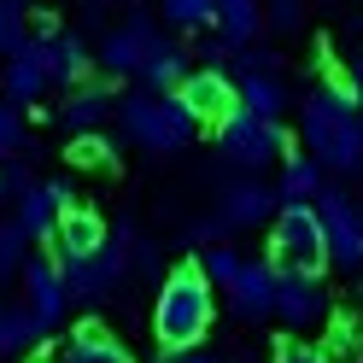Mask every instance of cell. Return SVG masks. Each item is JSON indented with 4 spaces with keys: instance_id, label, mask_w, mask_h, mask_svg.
Instances as JSON below:
<instances>
[{
    "instance_id": "cell-6",
    "label": "cell",
    "mask_w": 363,
    "mask_h": 363,
    "mask_svg": "<svg viewBox=\"0 0 363 363\" xmlns=\"http://www.w3.org/2000/svg\"><path fill=\"white\" fill-rule=\"evenodd\" d=\"M316 223H323V240H328V264H346L357 269L363 264V223H357V199L346 188H334V182H323V194L311 199Z\"/></svg>"
},
{
    "instance_id": "cell-21",
    "label": "cell",
    "mask_w": 363,
    "mask_h": 363,
    "mask_svg": "<svg viewBox=\"0 0 363 363\" xmlns=\"http://www.w3.org/2000/svg\"><path fill=\"white\" fill-rule=\"evenodd\" d=\"M235 100H240L246 111H258V118H276V111L287 106L276 71H240V77H235Z\"/></svg>"
},
{
    "instance_id": "cell-19",
    "label": "cell",
    "mask_w": 363,
    "mask_h": 363,
    "mask_svg": "<svg viewBox=\"0 0 363 363\" xmlns=\"http://www.w3.org/2000/svg\"><path fill=\"white\" fill-rule=\"evenodd\" d=\"M59 363H135V357H129L100 323H77L71 340H65V352H59Z\"/></svg>"
},
{
    "instance_id": "cell-33",
    "label": "cell",
    "mask_w": 363,
    "mask_h": 363,
    "mask_svg": "<svg viewBox=\"0 0 363 363\" xmlns=\"http://www.w3.org/2000/svg\"><path fill=\"white\" fill-rule=\"evenodd\" d=\"M164 363H211V357H199V346H188V352H164Z\"/></svg>"
},
{
    "instance_id": "cell-15",
    "label": "cell",
    "mask_w": 363,
    "mask_h": 363,
    "mask_svg": "<svg viewBox=\"0 0 363 363\" xmlns=\"http://www.w3.org/2000/svg\"><path fill=\"white\" fill-rule=\"evenodd\" d=\"M152 41H158L152 18H129L123 30H111V35H106V48H100V65H106L111 77H135V71H141V59L152 53Z\"/></svg>"
},
{
    "instance_id": "cell-8",
    "label": "cell",
    "mask_w": 363,
    "mask_h": 363,
    "mask_svg": "<svg viewBox=\"0 0 363 363\" xmlns=\"http://www.w3.org/2000/svg\"><path fill=\"white\" fill-rule=\"evenodd\" d=\"M53 264H59L71 299H106V293L123 281V246H111V240L100 252H88V258H53Z\"/></svg>"
},
{
    "instance_id": "cell-7",
    "label": "cell",
    "mask_w": 363,
    "mask_h": 363,
    "mask_svg": "<svg viewBox=\"0 0 363 363\" xmlns=\"http://www.w3.org/2000/svg\"><path fill=\"white\" fill-rule=\"evenodd\" d=\"M269 316H281L293 334H305L334 316V293L323 287V276H276V311Z\"/></svg>"
},
{
    "instance_id": "cell-2",
    "label": "cell",
    "mask_w": 363,
    "mask_h": 363,
    "mask_svg": "<svg viewBox=\"0 0 363 363\" xmlns=\"http://www.w3.org/2000/svg\"><path fill=\"white\" fill-rule=\"evenodd\" d=\"M211 316H217V299H211V281L199 276V264H176L164 287H158V305H152V334L164 352H188L211 334Z\"/></svg>"
},
{
    "instance_id": "cell-24",
    "label": "cell",
    "mask_w": 363,
    "mask_h": 363,
    "mask_svg": "<svg viewBox=\"0 0 363 363\" xmlns=\"http://www.w3.org/2000/svg\"><path fill=\"white\" fill-rule=\"evenodd\" d=\"M164 24H176V30H211L217 24V0H164Z\"/></svg>"
},
{
    "instance_id": "cell-5",
    "label": "cell",
    "mask_w": 363,
    "mask_h": 363,
    "mask_svg": "<svg viewBox=\"0 0 363 363\" xmlns=\"http://www.w3.org/2000/svg\"><path fill=\"white\" fill-rule=\"evenodd\" d=\"M118 111H123V129H129L147 152H176V147H188L194 129H199L188 111H182L176 94H129Z\"/></svg>"
},
{
    "instance_id": "cell-18",
    "label": "cell",
    "mask_w": 363,
    "mask_h": 363,
    "mask_svg": "<svg viewBox=\"0 0 363 363\" xmlns=\"http://www.w3.org/2000/svg\"><path fill=\"white\" fill-rule=\"evenodd\" d=\"M328 170L316 164L311 152H287L281 158V182H276V206H311L316 194H323Z\"/></svg>"
},
{
    "instance_id": "cell-12",
    "label": "cell",
    "mask_w": 363,
    "mask_h": 363,
    "mask_svg": "<svg viewBox=\"0 0 363 363\" xmlns=\"http://www.w3.org/2000/svg\"><path fill=\"white\" fill-rule=\"evenodd\" d=\"M229 299H235V316H246V323H264L276 311V269H269V258H240Z\"/></svg>"
},
{
    "instance_id": "cell-4",
    "label": "cell",
    "mask_w": 363,
    "mask_h": 363,
    "mask_svg": "<svg viewBox=\"0 0 363 363\" xmlns=\"http://www.w3.org/2000/svg\"><path fill=\"white\" fill-rule=\"evenodd\" d=\"M217 147H223V158H229V164H240V170L281 164V158L293 152L281 118H258V111H246V106H235L229 118L217 123Z\"/></svg>"
},
{
    "instance_id": "cell-30",
    "label": "cell",
    "mask_w": 363,
    "mask_h": 363,
    "mask_svg": "<svg viewBox=\"0 0 363 363\" xmlns=\"http://www.w3.org/2000/svg\"><path fill=\"white\" fill-rule=\"evenodd\" d=\"M269 363H328V352H323V340H305V334H287L281 346H276V357Z\"/></svg>"
},
{
    "instance_id": "cell-32",
    "label": "cell",
    "mask_w": 363,
    "mask_h": 363,
    "mask_svg": "<svg viewBox=\"0 0 363 363\" xmlns=\"http://www.w3.org/2000/svg\"><path fill=\"white\" fill-rule=\"evenodd\" d=\"M269 24L276 30H299V0H269Z\"/></svg>"
},
{
    "instance_id": "cell-35",
    "label": "cell",
    "mask_w": 363,
    "mask_h": 363,
    "mask_svg": "<svg viewBox=\"0 0 363 363\" xmlns=\"http://www.w3.org/2000/svg\"><path fill=\"white\" fill-rule=\"evenodd\" d=\"M357 223H363V199H357Z\"/></svg>"
},
{
    "instance_id": "cell-27",
    "label": "cell",
    "mask_w": 363,
    "mask_h": 363,
    "mask_svg": "<svg viewBox=\"0 0 363 363\" xmlns=\"http://www.w3.org/2000/svg\"><path fill=\"white\" fill-rule=\"evenodd\" d=\"M357 346H363L357 316H328V340H323V352H328V357H334V352H340V357H352Z\"/></svg>"
},
{
    "instance_id": "cell-34",
    "label": "cell",
    "mask_w": 363,
    "mask_h": 363,
    "mask_svg": "<svg viewBox=\"0 0 363 363\" xmlns=\"http://www.w3.org/2000/svg\"><path fill=\"white\" fill-rule=\"evenodd\" d=\"M346 82H352V94H357V111H363V65H352V77H346Z\"/></svg>"
},
{
    "instance_id": "cell-26",
    "label": "cell",
    "mask_w": 363,
    "mask_h": 363,
    "mask_svg": "<svg viewBox=\"0 0 363 363\" xmlns=\"http://www.w3.org/2000/svg\"><path fill=\"white\" fill-rule=\"evenodd\" d=\"M30 41L24 30V0H0V53H18Z\"/></svg>"
},
{
    "instance_id": "cell-10",
    "label": "cell",
    "mask_w": 363,
    "mask_h": 363,
    "mask_svg": "<svg viewBox=\"0 0 363 363\" xmlns=\"http://www.w3.org/2000/svg\"><path fill=\"white\" fill-rule=\"evenodd\" d=\"M18 276H24V311H30V323L48 334L59 316H65V299H71V293H65L59 264H53V258H24Z\"/></svg>"
},
{
    "instance_id": "cell-16",
    "label": "cell",
    "mask_w": 363,
    "mask_h": 363,
    "mask_svg": "<svg viewBox=\"0 0 363 363\" xmlns=\"http://www.w3.org/2000/svg\"><path fill=\"white\" fill-rule=\"evenodd\" d=\"M269 217H276V188L269 182H235L217 211L223 229H252V223H269Z\"/></svg>"
},
{
    "instance_id": "cell-17",
    "label": "cell",
    "mask_w": 363,
    "mask_h": 363,
    "mask_svg": "<svg viewBox=\"0 0 363 363\" xmlns=\"http://www.w3.org/2000/svg\"><path fill=\"white\" fill-rule=\"evenodd\" d=\"M106 118H111V88H100V82H77L59 106V123L71 135H100Z\"/></svg>"
},
{
    "instance_id": "cell-1",
    "label": "cell",
    "mask_w": 363,
    "mask_h": 363,
    "mask_svg": "<svg viewBox=\"0 0 363 363\" xmlns=\"http://www.w3.org/2000/svg\"><path fill=\"white\" fill-rule=\"evenodd\" d=\"M328 82H316L305 94V152L334 176H357L363 170V129H357V94L340 65H323Z\"/></svg>"
},
{
    "instance_id": "cell-25",
    "label": "cell",
    "mask_w": 363,
    "mask_h": 363,
    "mask_svg": "<svg viewBox=\"0 0 363 363\" xmlns=\"http://www.w3.org/2000/svg\"><path fill=\"white\" fill-rule=\"evenodd\" d=\"M194 264H199V276H206L211 287H229L235 269H240V252H235V246H211V252H199Z\"/></svg>"
},
{
    "instance_id": "cell-20",
    "label": "cell",
    "mask_w": 363,
    "mask_h": 363,
    "mask_svg": "<svg viewBox=\"0 0 363 363\" xmlns=\"http://www.w3.org/2000/svg\"><path fill=\"white\" fill-rule=\"evenodd\" d=\"M135 77L147 82V94H176V82L188 77V59H182V48H170V41L158 35L152 53L141 59V71H135Z\"/></svg>"
},
{
    "instance_id": "cell-31",
    "label": "cell",
    "mask_w": 363,
    "mask_h": 363,
    "mask_svg": "<svg viewBox=\"0 0 363 363\" xmlns=\"http://www.w3.org/2000/svg\"><path fill=\"white\" fill-rule=\"evenodd\" d=\"M24 147V118H18V106L12 100H0V164Z\"/></svg>"
},
{
    "instance_id": "cell-23",
    "label": "cell",
    "mask_w": 363,
    "mask_h": 363,
    "mask_svg": "<svg viewBox=\"0 0 363 363\" xmlns=\"http://www.w3.org/2000/svg\"><path fill=\"white\" fill-rule=\"evenodd\" d=\"M48 71H53V82L77 88L88 77V48H82L77 35H48Z\"/></svg>"
},
{
    "instance_id": "cell-37",
    "label": "cell",
    "mask_w": 363,
    "mask_h": 363,
    "mask_svg": "<svg viewBox=\"0 0 363 363\" xmlns=\"http://www.w3.org/2000/svg\"><path fill=\"white\" fill-rule=\"evenodd\" d=\"M357 129H363V118H357Z\"/></svg>"
},
{
    "instance_id": "cell-13",
    "label": "cell",
    "mask_w": 363,
    "mask_h": 363,
    "mask_svg": "<svg viewBox=\"0 0 363 363\" xmlns=\"http://www.w3.org/2000/svg\"><path fill=\"white\" fill-rule=\"evenodd\" d=\"M65 206H71V188H65V182H30V188L18 194V229L30 240H53V223H59Z\"/></svg>"
},
{
    "instance_id": "cell-28",
    "label": "cell",
    "mask_w": 363,
    "mask_h": 363,
    "mask_svg": "<svg viewBox=\"0 0 363 363\" xmlns=\"http://www.w3.org/2000/svg\"><path fill=\"white\" fill-rule=\"evenodd\" d=\"M65 158H71L77 170H100V164H111V147L100 141V135H71V152Z\"/></svg>"
},
{
    "instance_id": "cell-9",
    "label": "cell",
    "mask_w": 363,
    "mask_h": 363,
    "mask_svg": "<svg viewBox=\"0 0 363 363\" xmlns=\"http://www.w3.org/2000/svg\"><path fill=\"white\" fill-rule=\"evenodd\" d=\"M176 100H182V111H188L194 123H211V129L240 106V100H235V77L211 71V65H206V71H188V77H182V82H176Z\"/></svg>"
},
{
    "instance_id": "cell-3",
    "label": "cell",
    "mask_w": 363,
    "mask_h": 363,
    "mask_svg": "<svg viewBox=\"0 0 363 363\" xmlns=\"http://www.w3.org/2000/svg\"><path fill=\"white\" fill-rule=\"evenodd\" d=\"M269 269L276 276H323L328 269V240L311 206H276L269 217Z\"/></svg>"
},
{
    "instance_id": "cell-29",
    "label": "cell",
    "mask_w": 363,
    "mask_h": 363,
    "mask_svg": "<svg viewBox=\"0 0 363 363\" xmlns=\"http://www.w3.org/2000/svg\"><path fill=\"white\" fill-rule=\"evenodd\" d=\"M24 246H30V235L18 223H0V276H18L24 269Z\"/></svg>"
},
{
    "instance_id": "cell-11",
    "label": "cell",
    "mask_w": 363,
    "mask_h": 363,
    "mask_svg": "<svg viewBox=\"0 0 363 363\" xmlns=\"http://www.w3.org/2000/svg\"><path fill=\"white\" fill-rule=\"evenodd\" d=\"M12 65H6V100L12 106H30V100H41L53 88V71H48V35H35V41H24L18 53H6Z\"/></svg>"
},
{
    "instance_id": "cell-36",
    "label": "cell",
    "mask_w": 363,
    "mask_h": 363,
    "mask_svg": "<svg viewBox=\"0 0 363 363\" xmlns=\"http://www.w3.org/2000/svg\"><path fill=\"white\" fill-rule=\"evenodd\" d=\"M35 363H48V357H35Z\"/></svg>"
},
{
    "instance_id": "cell-22",
    "label": "cell",
    "mask_w": 363,
    "mask_h": 363,
    "mask_svg": "<svg viewBox=\"0 0 363 363\" xmlns=\"http://www.w3.org/2000/svg\"><path fill=\"white\" fill-rule=\"evenodd\" d=\"M217 30L229 48H246L264 30V0H217Z\"/></svg>"
},
{
    "instance_id": "cell-14",
    "label": "cell",
    "mask_w": 363,
    "mask_h": 363,
    "mask_svg": "<svg viewBox=\"0 0 363 363\" xmlns=\"http://www.w3.org/2000/svg\"><path fill=\"white\" fill-rule=\"evenodd\" d=\"M48 246H53V258H88V252H100V246H106V223L88 211V206H77V199H71V206L59 211Z\"/></svg>"
}]
</instances>
